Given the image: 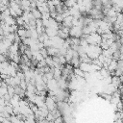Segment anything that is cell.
Listing matches in <instances>:
<instances>
[{"instance_id": "6da1fadb", "label": "cell", "mask_w": 123, "mask_h": 123, "mask_svg": "<svg viewBox=\"0 0 123 123\" xmlns=\"http://www.w3.org/2000/svg\"><path fill=\"white\" fill-rule=\"evenodd\" d=\"M102 49L99 45H93V44H88L86 48H85V53L88 56V58L92 59H96L99 54L101 53Z\"/></svg>"}, {"instance_id": "7a4b0ae2", "label": "cell", "mask_w": 123, "mask_h": 123, "mask_svg": "<svg viewBox=\"0 0 123 123\" xmlns=\"http://www.w3.org/2000/svg\"><path fill=\"white\" fill-rule=\"evenodd\" d=\"M84 37L86 39L88 44H93V45H99L101 40H102L101 35H99L96 32H93V33H90L88 35H86V36H84Z\"/></svg>"}, {"instance_id": "3957f363", "label": "cell", "mask_w": 123, "mask_h": 123, "mask_svg": "<svg viewBox=\"0 0 123 123\" xmlns=\"http://www.w3.org/2000/svg\"><path fill=\"white\" fill-rule=\"evenodd\" d=\"M82 29L83 27L79 26V25H76V26H71L69 28V36L70 37H81L82 35H83V32H82Z\"/></svg>"}, {"instance_id": "277c9868", "label": "cell", "mask_w": 123, "mask_h": 123, "mask_svg": "<svg viewBox=\"0 0 123 123\" xmlns=\"http://www.w3.org/2000/svg\"><path fill=\"white\" fill-rule=\"evenodd\" d=\"M46 87H47L49 90H52V91H54V90H56L57 88H59V87H58V84H57V80L54 79V78L48 80V81L46 82Z\"/></svg>"}, {"instance_id": "5b68a950", "label": "cell", "mask_w": 123, "mask_h": 123, "mask_svg": "<svg viewBox=\"0 0 123 123\" xmlns=\"http://www.w3.org/2000/svg\"><path fill=\"white\" fill-rule=\"evenodd\" d=\"M8 53H11V54H16V53H19V43L12 42V43L11 44V46L9 47Z\"/></svg>"}, {"instance_id": "8992f818", "label": "cell", "mask_w": 123, "mask_h": 123, "mask_svg": "<svg viewBox=\"0 0 123 123\" xmlns=\"http://www.w3.org/2000/svg\"><path fill=\"white\" fill-rule=\"evenodd\" d=\"M30 4H31V2L29 0H20L19 1V6L22 9V11H31Z\"/></svg>"}, {"instance_id": "52a82bcc", "label": "cell", "mask_w": 123, "mask_h": 123, "mask_svg": "<svg viewBox=\"0 0 123 123\" xmlns=\"http://www.w3.org/2000/svg\"><path fill=\"white\" fill-rule=\"evenodd\" d=\"M72 18H73V16L72 15H67V16H65L64 18H63V20H62V26H65V27H67V28H70L71 26H72Z\"/></svg>"}, {"instance_id": "ba28073f", "label": "cell", "mask_w": 123, "mask_h": 123, "mask_svg": "<svg viewBox=\"0 0 123 123\" xmlns=\"http://www.w3.org/2000/svg\"><path fill=\"white\" fill-rule=\"evenodd\" d=\"M47 50V54L50 56H59V49L53 46H49V47H45Z\"/></svg>"}, {"instance_id": "9c48e42d", "label": "cell", "mask_w": 123, "mask_h": 123, "mask_svg": "<svg viewBox=\"0 0 123 123\" xmlns=\"http://www.w3.org/2000/svg\"><path fill=\"white\" fill-rule=\"evenodd\" d=\"M57 32H58L57 29H54V28H51V27H46V28L44 29V33H45L49 37L56 36V35H57Z\"/></svg>"}, {"instance_id": "30bf717a", "label": "cell", "mask_w": 123, "mask_h": 123, "mask_svg": "<svg viewBox=\"0 0 123 123\" xmlns=\"http://www.w3.org/2000/svg\"><path fill=\"white\" fill-rule=\"evenodd\" d=\"M78 67L81 68L84 72H89L90 73V62H81Z\"/></svg>"}, {"instance_id": "8fae6325", "label": "cell", "mask_w": 123, "mask_h": 123, "mask_svg": "<svg viewBox=\"0 0 123 123\" xmlns=\"http://www.w3.org/2000/svg\"><path fill=\"white\" fill-rule=\"evenodd\" d=\"M83 6L86 9V12H89L93 6V0H83Z\"/></svg>"}, {"instance_id": "7c38bea8", "label": "cell", "mask_w": 123, "mask_h": 123, "mask_svg": "<svg viewBox=\"0 0 123 123\" xmlns=\"http://www.w3.org/2000/svg\"><path fill=\"white\" fill-rule=\"evenodd\" d=\"M1 21H3L4 23H6V24H8V25H12V24H15V23H16L14 17L12 16V15H8L7 17H5V18H4L3 20H1Z\"/></svg>"}, {"instance_id": "4fadbf2b", "label": "cell", "mask_w": 123, "mask_h": 123, "mask_svg": "<svg viewBox=\"0 0 123 123\" xmlns=\"http://www.w3.org/2000/svg\"><path fill=\"white\" fill-rule=\"evenodd\" d=\"M69 62L71 63V65H72L73 67H78L79 64H80V62H81V61H80V59H79V56H75V57H73V58L70 60Z\"/></svg>"}, {"instance_id": "5bb4252c", "label": "cell", "mask_w": 123, "mask_h": 123, "mask_svg": "<svg viewBox=\"0 0 123 123\" xmlns=\"http://www.w3.org/2000/svg\"><path fill=\"white\" fill-rule=\"evenodd\" d=\"M24 121H25V122H28V123H34V122H36V119H35V115H34V113H29V114L25 115Z\"/></svg>"}, {"instance_id": "9a60e30c", "label": "cell", "mask_w": 123, "mask_h": 123, "mask_svg": "<svg viewBox=\"0 0 123 123\" xmlns=\"http://www.w3.org/2000/svg\"><path fill=\"white\" fill-rule=\"evenodd\" d=\"M31 12H32V14H33V16H34L35 19H39V18H41V13H40V12H39L37 8L32 9V10H31Z\"/></svg>"}, {"instance_id": "2e32d148", "label": "cell", "mask_w": 123, "mask_h": 123, "mask_svg": "<svg viewBox=\"0 0 123 123\" xmlns=\"http://www.w3.org/2000/svg\"><path fill=\"white\" fill-rule=\"evenodd\" d=\"M16 34L19 36L20 38L25 37H26V29H25L24 27H19V28L17 29V31H16Z\"/></svg>"}, {"instance_id": "e0dca14e", "label": "cell", "mask_w": 123, "mask_h": 123, "mask_svg": "<svg viewBox=\"0 0 123 123\" xmlns=\"http://www.w3.org/2000/svg\"><path fill=\"white\" fill-rule=\"evenodd\" d=\"M73 73L76 75V76H79V77H84V71L81 69V68H79V67H75L74 69H73Z\"/></svg>"}, {"instance_id": "ac0fdd59", "label": "cell", "mask_w": 123, "mask_h": 123, "mask_svg": "<svg viewBox=\"0 0 123 123\" xmlns=\"http://www.w3.org/2000/svg\"><path fill=\"white\" fill-rule=\"evenodd\" d=\"M45 62H46V64L49 66V67H54V61H53V58H52V56H50V57H46L45 58Z\"/></svg>"}, {"instance_id": "d6986e66", "label": "cell", "mask_w": 123, "mask_h": 123, "mask_svg": "<svg viewBox=\"0 0 123 123\" xmlns=\"http://www.w3.org/2000/svg\"><path fill=\"white\" fill-rule=\"evenodd\" d=\"M7 93L12 97L14 94V86H7Z\"/></svg>"}, {"instance_id": "ffe728a7", "label": "cell", "mask_w": 123, "mask_h": 123, "mask_svg": "<svg viewBox=\"0 0 123 123\" xmlns=\"http://www.w3.org/2000/svg\"><path fill=\"white\" fill-rule=\"evenodd\" d=\"M76 4V0H64V5L67 8H70Z\"/></svg>"}, {"instance_id": "44dd1931", "label": "cell", "mask_w": 123, "mask_h": 123, "mask_svg": "<svg viewBox=\"0 0 123 123\" xmlns=\"http://www.w3.org/2000/svg\"><path fill=\"white\" fill-rule=\"evenodd\" d=\"M54 19H55L58 23H62V20H63V16H62V13H59V12H58Z\"/></svg>"}, {"instance_id": "7402d4cb", "label": "cell", "mask_w": 123, "mask_h": 123, "mask_svg": "<svg viewBox=\"0 0 123 123\" xmlns=\"http://www.w3.org/2000/svg\"><path fill=\"white\" fill-rule=\"evenodd\" d=\"M15 22H16V24L19 25V26H23V25H24V21H23L21 15L16 16V18H15Z\"/></svg>"}, {"instance_id": "603a6c76", "label": "cell", "mask_w": 123, "mask_h": 123, "mask_svg": "<svg viewBox=\"0 0 123 123\" xmlns=\"http://www.w3.org/2000/svg\"><path fill=\"white\" fill-rule=\"evenodd\" d=\"M38 51H39V53L42 55V57H43L44 59L48 56V54H47V50H46V48H45V47H42V48L38 49Z\"/></svg>"}, {"instance_id": "cb8c5ba5", "label": "cell", "mask_w": 123, "mask_h": 123, "mask_svg": "<svg viewBox=\"0 0 123 123\" xmlns=\"http://www.w3.org/2000/svg\"><path fill=\"white\" fill-rule=\"evenodd\" d=\"M23 54H25L30 60H32V57H33V53H32V50H30L29 48H26V50L24 51V53Z\"/></svg>"}, {"instance_id": "d4e9b609", "label": "cell", "mask_w": 123, "mask_h": 123, "mask_svg": "<svg viewBox=\"0 0 123 123\" xmlns=\"http://www.w3.org/2000/svg\"><path fill=\"white\" fill-rule=\"evenodd\" d=\"M63 121V118L60 115V116H58V117H56L55 119H54V121L53 122H55V123H58V122H62Z\"/></svg>"}, {"instance_id": "484cf974", "label": "cell", "mask_w": 123, "mask_h": 123, "mask_svg": "<svg viewBox=\"0 0 123 123\" xmlns=\"http://www.w3.org/2000/svg\"><path fill=\"white\" fill-rule=\"evenodd\" d=\"M5 61H7V55H5V54H0V62H5Z\"/></svg>"}, {"instance_id": "4316f807", "label": "cell", "mask_w": 123, "mask_h": 123, "mask_svg": "<svg viewBox=\"0 0 123 123\" xmlns=\"http://www.w3.org/2000/svg\"><path fill=\"white\" fill-rule=\"evenodd\" d=\"M1 1H2V0H0V3H1Z\"/></svg>"}]
</instances>
